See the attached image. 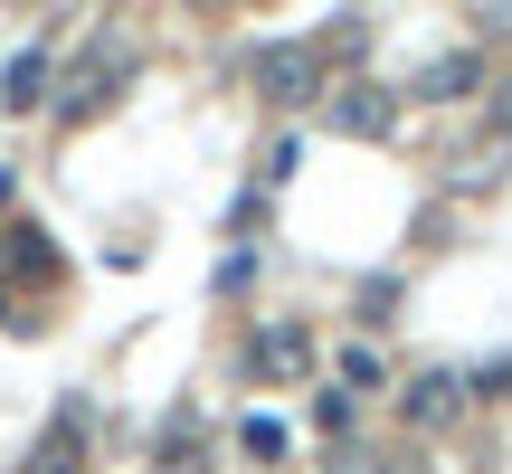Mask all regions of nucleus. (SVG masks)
<instances>
[{
  "instance_id": "f257e3e1",
  "label": "nucleus",
  "mask_w": 512,
  "mask_h": 474,
  "mask_svg": "<svg viewBox=\"0 0 512 474\" xmlns=\"http://www.w3.org/2000/svg\"><path fill=\"white\" fill-rule=\"evenodd\" d=\"M124 76H133V38H114V29H105V38H95V48L67 67V86L48 95V114H57V124H95V114L124 95Z\"/></svg>"
},
{
  "instance_id": "f03ea898",
  "label": "nucleus",
  "mask_w": 512,
  "mask_h": 474,
  "mask_svg": "<svg viewBox=\"0 0 512 474\" xmlns=\"http://www.w3.org/2000/svg\"><path fill=\"white\" fill-rule=\"evenodd\" d=\"M256 95H266V105H313V95H323V48H313V38H275V48H256Z\"/></svg>"
},
{
  "instance_id": "7ed1b4c3",
  "label": "nucleus",
  "mask_w": 512,
  "mask_h": 474,
  "mask_svg": "<svg viewBox=\"0 0 512 474\" xmlns=\"http://www.w3.org/2000/svg\"><path fill=\"white\" fill-rule=\"evenodd\" d=\"M332 133H351V143H389L399 133V86H370V76H351L342 95H332Z\"/></svg>"
},
{
  "instance_id": "20e7f679",
  "label": "nucleus",
  "mask_w": 512,
  "mask_h": 474,
  "mask_svg": "<svg viewBox=\"0 0 512 474\" xmlns=\"http://www.w3.org/2000/svg\"><path fill=\"white\" fill-rule=\"evenodd\" d=\"M304 370H313V332H304V323H266V332L247 342V380H256V389H294Z\"/></svg>"
},
{
  "instance_id": "39448f33",
  "label": "nucleus",
  "mask_w": 512,
  "mask_h": 474,
  "mask_svg": "<svg viewBox=\"0 0 512 474\" xmlns=\"http://www.w3.org/2000/svg\"><path fill=\"white\" fill-rule=\"evenodd\" d=\"M399 418L418 427V437H437V427L465 418V370H418V380L399 389Z\"/></svg>"
},
{
  "instance_id": "423d86ee",
  "label": "nucleus",
  "mask_w": 512,
  "mask_h": 474,
  "mask_svg": "<svg viewBox=\"0 0 512 474\" xmlns=\"http://www.w3.org/2000/svg\"><path fill=\"white\" fill-rule=\"evenodd\" d=\"M29 474H86V408H57L48 427H38V446H29Z\"/></svg>"
},
{
  "instance_id": "0eeeda50",
  "label": "nucleus",
  "mask_w": 512,
  "mask_h": 474,
  "mask_svg": "<svg viewBox=\"0 0 512 474\" xmlns=\"http://www.w3.org/2000/svg\"><path fill=\"white\" fill-rule=\"evenodd\" d=\"M475 86H484V57H475V48H446V57H427V67H418V86H408V95L456 105V95H475Z\"/></svg>"
},
{
  "instance_id": "6e6552de",
  "label": "nucleus",
  "mask_w": 512,
  "mask_h": 474,
  "mask_svg": "<svg viewBox=\"0 0 512 474\" xmlns=\"http://www.w3.org/2000/svg\"><path fill=\"white\" fill-rule=\"evenodd\" d=\"M152 474H209V427L190 418V408L162 427V456H152Z\"/></svg>"
},
{
  "instance_id": "1a4fd4ad",
  "label": "nucleus",
  "mask_w": 512,
  "mask_h": 474,
  "mask_svg": "<svg viewBox=\"0 0 512 474\" xmlns=\"http://www.w3.org/2000/svg\"><path fill=\"white\" fill-rule=\"evenodd\" d=\"M0 105H10V114H38V105H48V48H19L10 67H0Z\"/></svg>"
},
{
  "instance_id": "9d476101",
  "label": "nucleus",
  "mask_w": 512,
  "mask_h": 474,
  "mask_svg": "<svg viewBox=\"0 0 512 474\" xmlns=\"http://www.w3.org/2000/svg\"><path fill=\"white\" fill-rule=\"evenodd\" d=\"M0 266H19V275H48L57 256H48V237H38V228H0Z\"/></svg>"
},
{
  "instance_id": "9b49d317",
  "label": "nucleus",
  "mask_w": 512,
  "mask_h": 474,
  "mask_svg": "<svg viewBox=\"0 0 512 474\" xmlns=\"http://www.w3.org/2000/svg\"><path fill=\"white\" fill-rule=\"evenodd\" d=\"M351 389H389V361H380L370 342H351V351H342V399H351Z\"/></svg>"
},
{
  "instance_id": "f8f14e48",
  "label": "nucleus",
  "mask_w": 512,
  "mask_h": 474,
  "mask_svg": "<svg viewBox=\"0 0 512 474\" xmlns=\"http://www.w3.org/2000/svg\"><path fill=\"white\" fill-rule=\"evenodd\" d=\"M294 162H304V143H294V133H275V143H266V162H256V181H294Z\"/></svg>"
},
{
  "instance_id": "ddd939ff",
  "label": "nucleus",
  "mask_w": 512,
  "mask_h": 474,
  "mask_svg": "<svg viewBox=\"0 0 512 474\" xmlns=\"http://www.w3.org/2000/svg\"><path fill=\"white\" fill-rule=\"evenodd\" d=\"M238 446L266 465V456H285V427H275V418H238Z\"/></svg>"
},
{
  "instance_id": "4468645a",
  "label": "nucleus",
  "mask_w": 512,
  "mask_h": 474,
  "mask_svg": "<svg viewBox=\"0 0 512 474\" xmlns=\"http://www.w3.org/2000/svg\"><path fill=\"white\" fill-rule=\"evenodd\" d=\"M389 304H399V285H389V275H370V285H361V323H389Z\"/></svg>"
},
{
  "instance_id": "2eb2a0df",
  "label": "nucleus",
  "mask_w": 512,
  "mask_h": 474,
  "mask_svg": "<svg viewBox=\"0 0 512 474\" xmlns=\"http://www.w3.org/2000/svg\"><path fill=\"white\" fill-rule=\"evenodd\" d=\"M323 474H389V465H380V456H361V446H332Z\"/></svg>"
},
{
  "instance_id": "dca6fc26",
  "label": "nucleus",
  "mask_w": 512,
  "mask_h": 474,
  "mask_svg": "<svg viewBox=\"0 0 512 474\" xmlns=\"http://www.w3.org/2000/svg\"><path fill=\"white\" fill-rule=\"evenodd\" d=\"M494 124H503V133H512V86H503V95H494Z\"/></svg>"
},
{
  "instance_id": "f3484780",
  "label": "nucleus",
  "mask_w": 512,
  "mask_h": 474,
  "mask_svg": "<svg viewBox=\"0 0 512 474\" xmlns=\"http://www.w3.org/2000/svg\"><path fill=\"white\" fill-rule=\"evenodd\" d=\"M0 323H19V313H10V294H0Z\"/></svg>"
},
{
  "instance_id": "a211bd4d",
  "label": "nucleus",
  "mask_w": 512,
  "mask_h": 474,
  "mask_svg": "<svg viewBox=\"0 0 512 474\" xmlns=\"http://www.w3.org/2000/svg\"><path fill=\"white\" fill-rule=\"evenodd\" d=\"M0 200H10V162H0Z\"/></svg>"
}]
</instances>
